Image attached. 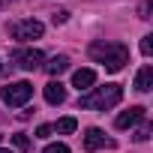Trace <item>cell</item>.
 Masks as SVG:
<instances>
[{
	"mask_svg": "<svg viewBox=\"0 0 153 153\" xmlns=\"http://www.w3.org/2000/svg\"><path fill=\"white\" fill-rule=\"evenodd\" d=\"M0 153H12V150H0Z\"/></svg>",
	"mask_w": 153,
	"mask_h": 153,
	"instance_id": "cell-21",
	"label": "cell"
},
{
	"mask_svg": "<svg viewBox=\"0 0 153 153\" xmlns=\"http://www.w3.org/2000/svg\"><path fill=\"white\" fill-rule=\"evenodd\" d=\"M102 147H114V141H111V138H105V132H102V129L90 126V129L84 132V150H102Z\"/></svg>",
	"mask_w": 153,
	"mask_h": 153,
	"instance_id": "cell-6",
	"label": "cell"
},
{
	"mask_svg": "<svg viewBox=\"0 0 153 153\" xmlns=\"http://www.w3.org/2000/svg\"><path fill=\"white\" fill-rule=\"evenodd\" d=\"M54 132V126H48V123H42V126H36V138H48Z\"/></svg>",
	"mask_w": 153,
	"mask_h": 153,
	"instance_id": "cell-17",
	"label": "cell"
},
{
	"mask_svg": "<svg viewBox=\"0 0 153 153\" xmlns=\"http://www.w3.org/2000/svg\"><path fill=\"white\" fill-rule=\"evenodd\" d=\"M42 30H45V24L36 21V18H24V21H12V24H9V33H12V39H18V42L39 39Z\"/></svg>",
	"mask_w": 153,
	"mask_h": 153,
	"instance_id": "cell-4",
	"label": "cell"
},
{
	"mask_svg": "<svg viewBox=\"0 0 153 153\" xmlns=\"http://www.w3.org/2000/svg\"><path fill=\"white\" fill-rule=\"evenodd\" d=\"M42 153H69V147H66V144H60V141H57V144H48V147H45V150H42Z\"/></svg>",
	"mask_w": 153,
	"mask_h": 153,
	"instance_id": "cell-15",
	"label": "cell"
},
{
	"mask_svg": "<svg viewBox=\"0 0 153 153\" xmlns=\"http://www.w3.org/2000/svg\"><path fill=\"white\" fill-rule=\"evenodd\" d=\"M150 9H153V3H150V0H144V3L138 6V15H141V18L147 21V18H150Z\"/></svg>",
	"mask_w": 153,
	"mask_h": 153,
	"instance_id": "cell-16",
	"label": "cell"
},
{
	"mask_svg": "<svg viewBox=\"0 0 153 153\" xmlns=\"http://www.w3.org/2000/svg\"><path fill=\"white\" fill-rule=\"evenodd\" d=\"M120 99H123V87H120V84L90 87V90L78 99V108H87V111H108V108H114Z\"/></svg>",
	"mask_w": 153,
	"mask_h": 153,
	"instance_id": "cell-2",
	"label": "cell"
},
{
	"mask_svg": "<svg viewBox=\"0 0 153 153\" xmlns=\"http://www.w3.org/2000/svg\"><path fill=\"white\" fill-rule=\"evenodd\" d=\"M153 87V66H141L138 75H135V90L138 93H147Z\"/></svg>",
	"mask_w": 153,
	"mask_h": 153,
	"instance_id": "cell-10",
	"label": "cell"
},
{
	"mask_svg": "<svg viewBox=\"0 0 153 153\" xmlns=\"http://www.w3.org/2000/svg\"><path fill=\"white\" fill-rule=\"evenodd\" d=\"M63 99H66V87L60 81H48L45 84V102L48 105H60Z\"/></svg>",
	"mask_w": 153,
	"mask_h": 153,
	"instance_id": "cell-9",
	"label": "cell"
},
{
	"mask_svg": "<svg viewBox=\"0 0 153 153\" xmlns=\"http://www.w3.org/2000/svg\"><path fill=\"white\" fill-rule=\"evenodd\" d=\"M6 3H9V0H0V9H3V6H6Z\"/></svg>",
	"mask_w": 153,
	"mask_h": 153,
	"instance_id": "cell-20",
	"label": "cell"
},
{
	"mask_svg": "<svg viewBox=\"0 0 153 153\" xmlns=\"http://www.w3.org/2000/svg\"><path fill=\"white\" fill-rule=\"evenodd\" d=\"M141 54H144V57L153 54V36H144V39H141Z\"/></svg>",
	"mask_w": 153,
	"mask_h": 153,
	"instance_id": "cell-14",
	"label": "cell"
},
{
	"mask_svg": "<svg viewBox=\"0 0 153 153\" xmlns=\"http://www.w3.org/2000/svg\"><path fill=\"white\" fill-rule=\"evenodd\" d=\"M42 60H45V54H42L39 48H18V51L12 54V63H15V66H21V69H27V72L39 69V66H42Z\"/></svg>",
	"mask_w": 153,
	"mask_h": 153,
	"instance_id": "cell-5",
	"label": "cell"
},
{
	"mask_svg": "<svg viewBox=\"0 0 153 153\" xmlns=\"http://www.w3.org/2000/svg\"><path fill=\"white\" fill-rule=\"evenodd\" d=\"M147 138H150V126L144 123V126H141V129L135 132V141H147Z\"/></svg>",
	"mask_w": 153,
	"mask_h": 153,
	"instance_id": "cell-18",
	"label": "cell"
},
{
	"mask_svg": "<svg viewBox=\"0 0 153 153\" xmlns=\"http://www.w3.org/2000/svg\"><path fill=\"white\" fill-rule=\"evenodd\" d=\"M12 144H15L18 150H27V147H30V138H27L24 132H18V135H12Z\"/></svg>",
	"mask_w": 153,
	"mask_h": 153,
	"instance_id": "cell-13",
	"label": "cell"
},
{
	"mask_svg": "<svg viewBox=\"0 0 153 153\" xmlns=\"http://www.w3.org/2000/svg\"><path fill=\"white\" fill-rule=\"evenodd\" d=\"M147 117V111L141 108V105H132L129 111H123V114H117V120H114V126L117 129H129V126H135V123H141Z\"/></svg>",
	"mask_w": 153,
	"mask_h": 153,
	"instance_id": "cell-7",
	"label": "cell"
},
{
	"mask_svg": "<svg viewBox=\"0 0 153 153\" xmlns=\"http://www.w3.org/2000/svg\"><path fill=\"white\" fill-rule=\"evenodd\" d=\"M66 18H69V12H66V9H60V12H54V15H51V21H54V24H63Z\"/></svg>",
	"mask_w": 153,
	"mask_h": 153,
	"instance_id": "cell-19",
	"label": "cell"
},
{
	"mask_svg": "<svg viewBox=\"0 0 153 153\" xmlns=\"http://www.w3.org/2000/svg\"><path fill=\"white\" fill-rule=\"evenodd\" d=\"M72 84L78 87V90H90L96 84V72L93 69H78V72H72Z\"/></svg>",
	"mask_w": 153,
	"mask_h": 153,
	"instance_id": "cell-8",
	"label": "cell"
},
{
	"mask_svg": "<svg viewBox=\"0 0 153 153\" xmlns=\"http://www.w3.org/2000/svg\"><path fill=\"white\" fill-rule=\"evenodd\" d=\"M42 66H45V72H48V75H54V78H57L60 72H66V69H69V57H66V54H54V57H51L48 63H42Z\"/></svg>",
	"mask_w": 153,
	"mask_h": 153,
	"instance_id": "cell-11",
	"label": "cell"
},
{
	"mask_svg": "<svg viewBox=\"0 0 153 153\" xmlns=\"http://www.w3.org/2000/svg\"><path fill=\"white\" fill-rule=\"evenodd\" d=\"M87 54H90V60L102 63L108 72H120V69L129 63V48H126L123 42H105V39H96V42H90Z\"/></svg>",
	"mask_w": 153,
	"mask_h": 153,
	"instance_id": "cell-1",
	"label": "cell"
},
{
	"mask_svg": "<svg viewBox=\"0 0 153 153\" xmlns=\"http://www.w3.org/2000/svg\"><path fill=\"white\" fill-rule=\"evenodd\" d=\"M75 126H78V123H75V117H60L54 129H57L60 135H69V132H75Z\"/></svg>",
	"mask_w": 153,
	"mask_h": 153,
	"instance_id": "cell-12",
	"label": "cell"
},
{
	"mask_svg": "<svg viewBox=\"0 0 153 153\" xmlns=\"http://www.w3.org/2000/svg\"><path fill=\"white\" fill-rule=\"evenodd\" d=\"M0 96H3V102H6L9 108H21V105L30 102L33 84H30V81H12V84H6L3 90H0Z\"/></svg>",
	"mask_w": 153,
	"mask_h": 153,
	"instance_id": "cell-3",
	"label": "cell"
}]
</instances>
